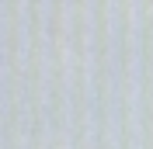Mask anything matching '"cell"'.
Returning a JSON list of instances; mask_svg holds the SVG:
<instances>
[]
</instances>
